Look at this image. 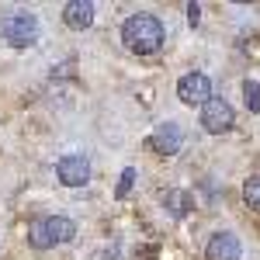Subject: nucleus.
<instances>
[{
	"instance_id": "obj_1",
	"label": "nucleus",
	"mask_w": 260,
	"mask_h": 260,
	"mask_svg": "<svg viewBox=\"0 0 260 260\" xmlns=\"http://www.w3.org/2000/svg\"><path fill=\"white\" fill-rule=\"evenodd\" d=\"M121 42L136 56H153V52H160V45L167 42V31H163L156 14L139 11V14H128L125 18V24H121Z\"/></svg>"
},
{
	"instance_id": "obj_2",
	"label": "nucleus",
	"mask_w": 260,
	"mask_h": 260,
	"mask_svg": "<svg viewBox=\"0 0 260 260\" xmlns=\"http://www.w3.org/2000/svg\"><path fill=\"white\" fill-rule=\"evenodd\" d=\"M73 236H77V222L66 215H45L28 225V243L35 250H52L62 243H73Z\"/></svg>"
},
{
	"instance_id": "obj_3",
	"label": "nucleus",
	"mask_w": 260,
	"mask_h": 260,
	"mask_svg": "<svg viewBox=\"0 0 260 260\" xmlns=\"http://www.w3.org/2000/svg\"><path fill=\"white\" fill-rule=\"evenodd\" d=\"M0 35L14 49H28V45L39 42V18L28 14V11H14V14H7L0 21Z\"/></svg>"
},
{
	"instance_id": "obj_4",
	"label": "nucleus",
	"mask_w": 260,
	"mask_h": 260,
	"mask_svg": "<svg viewBox=\"0 0 260 260\" xmlns=\"http://www.w3.org/2000/svg\"><path fill=\"white\" fill-rule=\"evenodd\" d=\"M201 125H205V132H212V136L229 132V128L236 125L233 104H229L225 98H208L205 104H201Z\"/></svg>"
},
{
	"instance_id": "obj_5",
	"label": "nucleus",
	"mask_w": 260,
	"mask_h": 260,
	"mask_svg": "<svg viewBox=\"0 0 260 260\" xmlns=\"http://www.w3.org/2000/svg\"><path fill=\"white\" fill-rule=\"evenodd\" d=\"M56 177L66 187H87L90 184V160L83 153H66L59 163H56Z\"/></svg>"
},
{
	"instance_id": "obj_6",
	"label": "nucleus",
	"mask_w": 260,
	"mask_h": 260,
	"mask_svg": "<svg viewBox=\"0 0 260 260\" xmlns=\"http://www.w3.org/2000/svg\"><path fill=\"white\" fill-rule=\"evenodd\" d=\"M149 146H153L160 156H177L180 149H184V128H180L177 121H163V125L153 128Z\"/></svg>"
},
{
	"instance_id": "obj_7",
	"label": "nucleus",
	"mask_w": 260,
	"mask_h": 260,
	"mask_svg": "<svg viewBox=\"0 0 260 260\" xmlns=\"http://www.w3.org/2000/svg\"><path fill=\"white\" fill-rule=\"evenodd\" d=\"M177 98L184 101V104H191V108H194V104H205V101L212 98V80H208L205 73H198V70H194V73H184L180 83H177Z\"/></svg>"
},
{
	"instance_id": "obj_8",
	"label": "nucleus",
	"mask_w": 260,
	"mask_h": 260,
	"mask_svg": "<svg viewBox=\"0 0 260 260\" xmlns=\"http://www.w3.org/2000/svg\"><path fill=\"white\" fill-rule=\"evenodd\" d=\"M243 246L233 233H215L205 246V260H240Z\"/></svg>"
},
{
	"instance_id": "obj_9",
	"label": "nucleus",
	"mask_w": 260,
	"mask_h": 260,
	"mask_svg": "<svg viewBox=\"0 0 260 260\" xmlns=\"http://www.w3.org/2000/svg\"><path fill=\"white\" fill-rule=\"evenodd\" d=\"M62 21H66V28H73V31L90 28V24H94V4H90V0H70V4L62 7Z\"/></svg>"
},
{
	"instance_id": "obj_10",
	"label": "nucleus",
	"mask_w": 260,
	"mask_h": 260,
	"mask_svg": "<svg viewBox=\"0 0 260 260\" xmlns=\"http://www.w3.org/2000/svg\"><path fill=\"white\" fill-rule=\"evenodd\" d=\"M163 208H167L174 219H184V215L194 208V198H191L187 191H177V187H174V191H167V194H163Z\"/></svg>"
},
{
	"instance_id": "obj_11",
	"label": "nucleus",
	"mask_w": 260,
	"mask_h": 260,
	"mask_svg": "<svg viewBox=\"0 0 260 260\" xmlns=\"http://www.w3.org/2000/svg\"><path fill=\"white\" fill-rule=\"evenodd\" d=\"M243 201H246V208L260 212V174H250L243 180Z\"/></svg>"
},
{
	"instance_id": "obj_12",
	"label": "nucleus",
	"mask_w": 260,
	"mask_h": 260,
	"mask_svg": "<svg viewBox=\"0 0 260 260\" xmlns=\"http://www.w3.org/2000/svg\"><path fill=\"white\" fill-rule=\"evenodd\" d=\"M243 98H246V108L260 115V83L257 80H250V77L243 80Z\"/></svg>"
},
{
	"instance_id": "obj_13",
	"label": "nucleus",
	"mask_w": 260,
	"mask_h": 260,
	"mask_svg": "<svg viewBox=\"0 0 260 260\" xmlns=\"http://www.w3.org/2000/svg\"><path fill=\"white\" fill-rule=\"evenodd\" d=\"M132 180H136V170H132V167H125V170H121V180H118V191H115L118 198H125V194H128Z\"/></svg>"
},
{
	"instance_id": "obj_14",
	"label": "nucleus",
	"mask_w": 260,
	"mask_h": 260,
	"mask_svg": "<svg viewBox=\"0 0 260 260\" xmlns=\"http://www.w3.org/2000/svg\"><path fill=\"white\" fill-rule=\"evenodd\" d=\"M187 24H191V28L201 24V4H187Z\"/></svg>"
}]
</instances>
